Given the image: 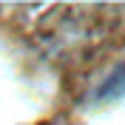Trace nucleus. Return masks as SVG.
Listing matches in <instances>:
<instances>
[{"label": "nucleus", "instance_id": "f257e3e1", "mask_svg": "<svg viewBox=\"0 0 125 125\" xmlns=\"http://www.w3.org/2000/svg\"><path fill=\"white\" fill-rule=\"evenodd\" d=\"M125 97V62L119 68H114L105 77V83H100V88L94 91V100L105 102V100H122Z\"/></svg>", "mask_w": 125, "mask_h": 125}]
</instances>
